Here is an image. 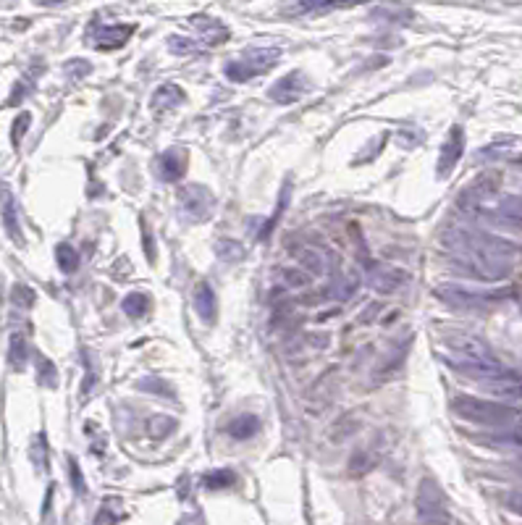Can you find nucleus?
<instances>
[{
	"label": "nucleus",
	"mask_w": 522,
	"mask_h": 525,
	"mask_svg": "<svg viewBox=\"0 0 522 525\" xmlns=\"http://www.w3.org/2000/svg\"><path fill=\"white\" fill-rule=\"evenodd\" d=\"M506 507L522 517V494H509V497H506Z\"/></svg>",
	"instance_id": "obj_43"
},
{
	"label": "nucleus",
	"mask_w": 522,
	"mask_h": 525,
	"mask_svg": "<svg viewBox=\"0 0 522 525\" xmlns=\"http://www.w3.org/2000/svg\"><path fill=\"white\" fill-rule=\"evenodd\" d=\"M344 3H328V0H307V3H300L297 11L302 13H328V11H336L341 9Z\"/></svg>",
	"instance_id": "obj_34"
},
{
	"label": "nucleus",
	"mask_w": 522,
	"mask_h": 525,
	"mask_svg": "<svg viewBox=\"0 0 522 525\" xmlns=\"http://www.w3.org/2000/svg\"><path fill=\"white\" fill-rule=\"evenodd\" d=\"M184 89L178 87V84H160L155 92H152V111L155 113H166V111H171V108H176V106H181L184 103Z\"/></svg>",
	"instance_id": "obj_16"
},
{
	"label": "nucleus",
	"mask_w": 522,
	"mask_h": 525,
	"mask_svg": "<svg viewBox=\"0 0 522 525\" xmlns=\"http://www.w3.org/2000/svg\"><path fill=\"white\" fill-rule=\"evenodd\" d=\"M449 344V355H443V363L452 365L457 373L467 376L472 381H494V378H501V376L509 373V368L499 363V357L494 355V349L488 347L486 341L480 337H472V334H454V337L446 339Z\"/></svg>",
	"instance_id": "obj_2"
},
{
	"label": "nucleus",
	"mask_w": 522,
	"mask_h": 525,
	"mask_svg": "<svg viewBox=\"0 0 522 525\" xmlns=\"http://www.w3.org/2000/svg\"><path fill=\"white\" fill-rule=\"evenodd\" d=\"M452 410L467 423H478V426H494V428H506L512 426L514 420L520 418V412L509 405L491 400H480V397H470L462 394L452 402Z\"/></svg>",
	"instance_id": "obj_3"
},
{
	"label": "nucleus",
	"mask_w": 522,
	"mask_h": 525,
	"mask_svg": "<svg viewBox=\"0 0 522 525\" xmlns=\"http://www.w3.org/2000/svg\"><path fill=\"white\" fill-rule=\"evenodd\" d=\"M234 483H237V473L231 470H212L203 478L205 489H229Z\"/></svg>",
	"instance_id": "obj_28"
},
{
	"label": "nucleus",
	"mask_w": 522,
	"mask_h": 525,
	"mask_svg": "<svg viewBox=\"0 0 522 525\" xmlns=\"http://www.w3.org/2000/svg\"><path fill=\"white\" fill-rule=\"evenodd\" d=\"M357 286H360V278H357V273H349V276H346L344 281H341V284L334 289V292H336L339 300H352L354 292H357Z\"/></svg>",
	"instance_id": "obj_37"
},
{
	"label": "nucleus",
	"mask_w": 522,
	"mask_h": 525,
	"mask_svg": "<svg viewBox=\"0 0 522 525\" xmlns=\"http://www.w3.org/2000/svg\"><path fill=\"white\" fill-rule=\"evenodd\" d=\"M89 72H92V66H89L87 61H81V58H74V61L66 63V74H69V79H81V77H87Z\"/></svg>",
	"instance_id": "obj_39"
},
{
	"label": "nucleus",
	"mask_w": 522,
	"mask_h": 525,
	"mask_svg": "<svg viewBox=\"0 0 522 525\" xmlns=\"http://www.w3.org/2000/svg\"><path fill=\"white\" fill-rule=\"evenodd\" d=\"M169 50L174 55H195L197 50H200V43H197V40H189V37L171 35L169 37Z\"/></svg>",
	"instance_id": "obj_30"
},
{
	"label": "nucleus",
	"mask_w": 522,
	"mask_h": 525,
	"mask_svg": "<svg viewBox=\"0 0 522 525\" xmlns=\"http://www.w3.org/2000/svg\"><path fill=\"white\" fill-rule=\"evenodd\" d=\"M454 268L470 278L501 281L512 273L520 247L514 242L478 232V229H446L441 237Z\"/></svg>",
	"instance_id": "obj_1"
},
{
	"label": "nucleus",
	"mask_w": 522,
	"mask_h": 525,
	"mask_svg": "<svg viewBox=\"0 0 522 525\" xmlns=\"http://www.w3.org/2000/svg\"><path fill=\"white\" fill-rule=\"evenodd\" d=\"M195 310L200 321L205 323H215V318H218V300H215V292L208 281H200L195 286Z\"/></svg>",
	"instance_id": "obj_14"
},
{
	"label": "nucleus",
	"mask_w": 522,
	"mask_h": 525,
	"mask_svg": "<svg viewBox=\"0 0 522 525\" xmlns=\"http://www.w3.org/2000/svg\"><path fill=\"white\" fill-rule=\"evenodd\" d=\"M29 124H32V116H29V113H18V118L13 121V129H11V145H13V147L21 145V137L27 134Z\"/></svg>",
	"instance_id": "obj_36"
},
{
	"label": "nucleus",
	"mask_w": 522,
	"mask_h": 525,
	"mask_svg": "<svg viewBox=\"0 0 522 525\" xmlns=\"http://www.w3.org/2000/svg\"><path fill=\"white\" fill-rule=\"evenodd\" d=\"M142 392H152V394H166V397H174V389H171L166 381H160L158 376H147L144 381L137 383Z\"/></svg>",
	"instance_id": "obj_35"
},
{
	"label": "nucleus",
	"mask_w": 522,
	"mask_h": 525,
	"mask_svg": "<svg viewBox=\"0 0 522 525\" xmlns=\"http://www.w3.org/2000/svg\"><path fill=\"white\" fill-rule=\"evenodd\" d=\"M121 310L129 315V318H142V315H147L150 312V297L144 292H132L124 297V303H121Z\"/></svg>",
	"instance_id": "obj_22"
},
{
	"label": "nucleus",
	"mask_w": 522,
	"mask_h": 525,
	"mask_svg": "<svg viewBox=\"0 0 522 525\" xmlns=\"http://www.w3.org/2000/svg\"><path fill=\"white\" fill-rule=\"evenodd\" d=\"M55 263H58V268H61L63 273H74L76 268H79V255H76V249L71 247V244H58L55 247Z\"/></svg>",
	"instance_id": "obj_25"
},
{
	"label": "nucleus",
	"mask_w": 522,
	"mask_h": 525,
	"mask_svg": "<svg viewBox=\"0 0 522 525\" xmlns=\"http://www.w3.org/2000/svg\"><path fill=\"white\" fill-rule=\"evenodd\" d=\"M3 223H6V232H8V237L16 244H21L24 242V237H21V226H18V210H16V200H13V195H11V189L3 187Z\"/></svg>",
	"instance_id": "obj_19"
},
{
	"label": "nucleus",
	"mask_w": 522,
	"mask_h": 525,
	"mask_svg": "<svg viewBox=\"0 0 522 525\" xmlns=\"http://www.w3.org/2000/svg\"><path fill=\"white\" fill-rule=\"evenodd\" d=\"M35 363H37V381L47 386V389H55L58 386V371H55V363L47 360L45 355L35 352Z\"/></svg>",
	"instance_id": "obj_24"
},
{
	"label": "nucleus",
	"mask_w": 522,
	"mask_h": 525,
	"mask_svg": "<svg viewBox=\"0 0 522 525\" xmlns=\"http://www.w3.org/2000/svg\"><path fill=\"white\" fill-rule=\"evenodd\" d=\"M281 58V50L278 47H252L247 53L242 55L239 61H231L226 63V77L231 81H249L260 77V74L271 72L276 63Z\"/></svg>",
	"instance_id": "obj_4"
},
{
	"label": "nucleus",
	"mask_w": 522,
	"mask_h": 525,
	"mask_svg": "<svg viewBox=\"0 0 522 525\" xmlns=\"http://www.w3.org/2000/svg\"><path fill=\"white\" fill-rule=\"evenodd\" d=\"M478 441L488 446H499V449H522V428H499L494 434H483Z\"/></svg>",
	"instance_id": "obj_18"
},
{
	"label": "nucleus",
	"mask_w": 522,
	"mask_h": 525,
	"mask_svg": "<svg viewBox=\"0 0 522 525\" xmlns=\"http://www.w3.org/2000/svg\"><path fill=\"white\" fill-rule=\"evenodd\" d=\"M215 213V197L203 184H186L178 192V215L186 223H203Z\"/></svg>",
	"instance_id": "obj_5"
},
{
	"label": "nucleus",
	"mask_w": 522,
	"mask_h": 525,
	"mask_svg": "<svg viewBox=\"0 0 522 525\" xmlns=\"http://www.w3.org/2000/svg\"><path fill=\"white\" fill-rule=\"evenodd\" d=\"M142 223V237H144V255H147V260L150 263H155V242H152V234L150 229H147V223L140 221Z\"/></svg>",
	"instance_id": "obj_42"
},
{
	"label": "nucleus",
	"mask_w": 522,
	"mask_h": 525,
	"mask_svg": "<svg viewBox=\"0 0 522 525\" xmlns=\"http://www.w3.org/2000/svg\"><path fill=\"white\" fill-rule=\"evenodd\" d=\"M462 152H465V132H462V126H452L446 142L441 145V155H438V169H436L438 179H446L452 174L454 166L460 163Z\"/></svg>",
	"instance_id": "obj_12"
},
{
	"label": "nucleus",
	"mask_w": 522,
	"mask_h": 525,
	"mask_svg": "<svg viewBox=\"0 0 522 525\" xmlns=\"http://www.w3.org/2000/svg\"><path fill=\"white\" fill-rule=\"evenodd\" d=\"M289 184H283V189H281V197H278V205H276V213H273V218L263 226V232H260V239H268L271 237V232H273V226L278 223V218H281V213H283V208H286V203H289Z\"/></svg>",
	"instance_id": "obj_31"
},
{
	"label": "nucleus",
	"mask_w": 522,
	"mask_h": 525,
	"mask_svg": "<svg viewBox=\"0 0 522 525\" xmlns=\"http://www.w3.org/2000/svg\"><path fill=\"white\" fill-rule=\"evenodd\" d=\"M478 218H486V221L499 223V226H509V229H522V197L517 195L501 197L494 205H488Z\"/></svg>",
	"instance_id": "obj_8"
},
{
	"label": "nucleus",
	"mask_w": 522,
	"mask_h": 525,
	"mask_svg": "<svg viewBox=\"0 0 522 525\" xmlns=\"http://www.w3.org/2000/svg\"><path fill=\"white\" fill-rule=\"evenodd\" d=\"M368 284H370L375 292L391 294L407 284V273L399 271V268L383 266V263H370V266H368Z\"/></svg>",
	"instance_id": "obj_11"
},
{
	"label": "nucleus",
	"mask_w": 522,
	"mask_h": 525,
	"mask_svg": "<svg viewBox=\"0 0 522 525\" xmlns=\"http://www.w3.org/2000/svg\"><path fill=\"white\" fill-rule=\"evenodd\" d=\"M257 431H260V420H257L255 415H239V418L231 420V426H229V434L234 439H239V441L252 439Z\"/></svg>",
	"instance_id": "obj_23"
},
{
	"label": "nucleus",
	"mask_w": 522,
	"mask_h": 525,
	"mask_svg": "<svg viewBox=\"0 0 522 525\" xmlns=\"http://www.w3.org/2000/svg\"><path fill=\"white\" fill-rule=\"evenodd\" d=\"M11 303L16 307H32L35 305V289L32 286H24V284H16L11 289Z\"/></svg>",
	"instance_id": "obj_32"
},
{
	"label": "nucleus",
	"mask_w": 522,
	"mask_h": 525,
	"mask_svg": "<svg viewBox=\"0 0 522 525\" xmlns=\"http://www.w3.org/2000/svg\"><path fill=\"white\" fill-rule=\"evenodd\" d=\"M215 255L226 263H237V260L244 258V244L237 239H221L215 244Z\"/></svg>",
	"instance_id": "obj_27"
},
{
	"label": "nucleus",
	"mask_w": 522,
	"mask_h": 525,
	"mask_svg": "<svg viewBox=\"0 0 522 525\" xmlns=\"http://www.w3.org/2000/svg\"><path fill=\"white\" fill-rule=\"evenodd\" d=\"M483 389L491 394H499V397H509V400H522V376L509 371L501 378H494V381H486Z\"/></svg>",
	"instance_id": "obj_17"
},
{
	"label": "nucleus",
	"mask_w": 522,
	"mask_h": 525,
	"mask_svg": "<svg viewBox=\"0 0 522 525\" xmlns=\"http://www.w3.org/2000/svg\"><path fill=\"white\" fill-rule=\"evenodd\" d=\"M29 457H32V465H35L37 470H45V468H47V441H45L42 434H37V436L32 439Z\"/></svg>",
	"instance_id": "obj_29"
},
{
	"label": "nucleus",
	"mask_w": 522,
	"mask_h": 525,
	"mask_svg": "<svg viewBox=\"0 0 522 525\" xmlns=\"http://www.w3.org/2000/svg\"><path fill=\"white\" fill-rule=\"evenodd\" d=\"M176 431V420L171 415H152L150 423H147V434L152 439H166Z\"/></svg>",
	"instance_id": "obj_26"
},
{
	"label": "nucleus",
	"mask_w": 522,
	"mask_h": 525,
	"mask_svg": "<svg viewBox=\"0 0 522 525\" xmlns=\"http://www.w3.org/2000/svg\"><path fill=\"white\" fill-rule=\"evenodd\" d=\"M417 517L420 525H446L449 512H446V497L438 489V483L431 478H423L417 489Z\"/></svg>",
	"instance_id": "obj_6"
},
{
	"label": "nucleus",
	"mask_w": 522,
	"mask_h": 525,
	"mask_svg": "<svg viewBox=\"0 0 522 525\" xmlns=\"http://www.w3.org/2000/svg\"><path fill=\"white\" fill-rule=\"evenodd\" d=\"M281 276H283V284L286 286H307L310 284V276H307L305 271H297V268H286Z\"/></svg>",
	"instance_id": "obj_38"
},
{
	"label": "nucleus",
	"mask_w": 522,
	"mask_h": 525,
	"mask_svg": "<svg viewBox=\"0 0 522 525\" xmlns=\"http://www.w3.org/2000/svg\"><path fill=\"white\" fill-rule=\"evenodd\" d=\"M184 171H186V152L184 150H176V147H174V150L160 155L158 174L163 181H176V179L184 176Z\"/></svg>",
	"instance_id": "obj_15"
},
{
	"label": "nucleus",
	"mask_w": 522,
	"mask_h": 525,
	"mask_svg": "<svg viewBox=\"0 0 522 525\" xmlns=\"http://www.w3.org/2000/svg\"><path fill=\"white\" fill-rule=\"evenodd\" d=\"M118 523V515H115L113 509H110V499L106 502V507L100 509L98 517H95V525H115Z\"/></svg>",
	"instance_id": "obj_41"
},
{
	"label": "nucleus",
	"mask_w": 522,
	"mask_h": 525,
	"mask_svg": "<svg viewBox=\"0 0 522 525\" xmlns=\"http://www.w3.org/2000/svg\"><path fill=\"white\" fill-rule=\"evenodd\" d=\"M192 21V27L197 29V35H200V40L197 43L200 45H210V47H215V45H221L229 40V29L223 27L218 18H212V16H192L189 18Z\"/></svg>",
	"instance_id": "obj_13"
},
{
	"label": "nucleus",
	"mask_w": 522,
	"mask_h": 525,
	"mask_svg": "<svg viewBox=\"0 0 522 525\" xmlns=\"http://www.w3.org/2000/svg\"><path fill=\"white\" fill-rule=\"evenodd\" d=\"M84 368H87V378H84V386H81V400H87L89 392L98 383V368H95V360H92V355H89L87 349H84Z\"/></svg>",
	"instance_id": "obj_33"
},
{
	"label": "nucleus",
	"mask_w": 522,
	"mask_h": 525,
	"mask_svg": "<svg viewBox=\"0 0 522 525\" xmlns=\"http://www.w3.org/2000/svg\"><path fill=\"white\" fill-rule=\"evenodd\" d=\"M292 255L302 263V268H305V273L307 271H312V273H326L328 271V258L326 252L318 247H294Z\"/></svg>",
	"instance_id": "obj_20"
},
{
	"label": "nucleus",
	"mask_w": 522,
	"mask_h": 525,
	"mask_svg": "<svg viewBox=\"0 0 522 525\" xmlns=\"http://www.w3.org/2000/svg\"><path fill=\"white\" fill-rule=\"evenodd\" d=\"M69 473H71V486H74V491L76 494H84L87 491V486H84V478H81V468H79V463L74 460V457H69Z\"/></svg>",
	"instance_id": "obj_40"
},
{
	"label": "nucleus",
	"mask_w": 522,
	"mask_h": 525,
	"mask_svg": "<svg viewBox=\"0 0 522 525\" xmlns=\"http://www.w3.org/2000/svg\"><path fill=\"white\" fill-rule=\"evenodd\" d=\"M436 297L446 303L454 310H486L499 300V294H486V292H472L465 286L457 284H438L436 286Z\"/></svg>",
	"instance_id": "obj_7"
},
{
	"label": "nucleus",
	"mask_w": 522,
	"mask_h": 525,
	"mask_svg": "<svg viewBox=\"0 0 522 525\" xmlns=\"http://www.w3.org/2000/svg\"><path fill=\"white\" fill-rule=\"evenodd\" d=\"M134 35V24H113V27H103V24H92L87 32V43L98 50H113Z\"/></svg>",
	"instance_id": "obj_9"
},
{
	"label": "nucleus",
	"mask_w": 522,
	"mask_h": 525,
	"mask_svg": "<svg viewBox=\"0 0 522 525\" xmlns=\"http://www.w3.org/2000/svg\"><path fill=\"white\" fill-rule=\"evenodd\" d=\"M29 344H27V337L24 334H18V331H13L8 339V365L13 368V371H24L29 363Z\"/></svg>",
	"instance_id": "obj_21"
},
{
	"label": "nucleus",
	"mask_w": 522,
	"mask_h": 525,
	"mask_svg": "<svg viewBox=\"0 0 522 525\" xmlns=\"http://www.w3.org/2000/svg\"><path fill=\"white\" fill-rule=\"evenodd\" d=\"M307 89H310V79L302 72H292V74H286L283 79L276 81L268 95H271V100L278 103V106H292V103H297Z\"/></svg>",
	"instance_id": "obj_10"
}]
</instances>
